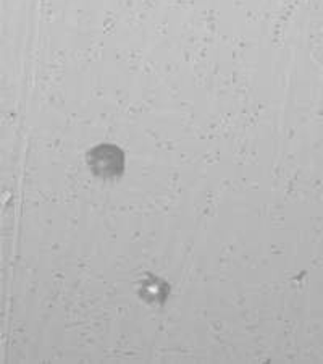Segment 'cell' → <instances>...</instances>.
<instances>
[{
    "label": "cell",
    "instance_id": "cell-1",
    "mask_svg": "<svg viewBox=\"0 0 323 364\" xmlns=\"http://www.w3.org/2000/svg\"><path fill=\"white\" fill-rule=\"evenodd\" d=\"M107 156V148L101 146V148H96L89 152V167L94 175L97 177H115V175H120L123 172V166H125V159H123V152L119 148H114L110 157Z\"/></svg>",
    "mask_w": 323,
    "mask_h": 364
}]
</instances>
